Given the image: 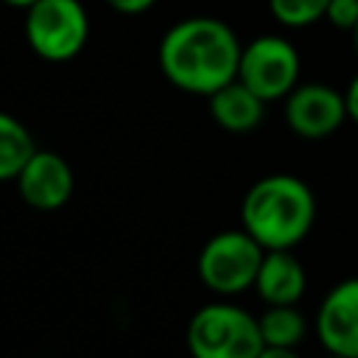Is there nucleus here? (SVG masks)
Segmentation results:
<instances>
[{
    "instance_id": "423d86ee",
    "label": "nucleus",
    "mask_w": 358,
    "mask_h": 358,
    "mask_svg": "<svg viewBox=\"0 0 358 358\" xmlns=\"http://www.w3.org/2000/svg\"><path fill=\"white\" fill-rule=\"evenodd\" d=\"M299 70L302 62L296 48L285 36L263 34L249 45H243L238 78L268 103L285 98L299 84Z\"/></svg>"
},
{
    "instance_id": "a211bd4d",
    "label": "nucleus",
    "mask_w": 358,
    "mask_h": 358,
    "mask_svg": "<svg viewBox=\"0 0 358 358\" xmlns=\"http://www.w3.org/2000/svg\"><path fill=\"white\" fill-rule=\"evenodd\" d=\"M257 358H299L294 347H263Z\"/></svg>"
},
{
    "instance_id": "f8f14e48",
    "label": "nucleus",
    "mask_w": 358,
    "mask_h": 358,
    "mask_svg": "<svg viewBox=\"0 0 358 358\" xmlns=\"http://www.w3.org/2000/svg\"><path fill=\"white\" fill-rule=\"evenodd\" d=\"M36 143L22 120L8 112H0V182H11L20 176L25 162L34 157Z\"/></svg>"
},
{
    "instance_id": "6ab92c4d",
    "label": "nucleus",
    "mask_w": 358,
    "mask_h": 358,
    "mask_svg": "<svg viewBox=\"0 0 358 358\" xmlns=\"http://www.w3.org/2000/svg\"><path fill=\"white\" fill-rule=\"evenodd\" d=\"M0 3H6V6H11V8H28V6H34L36 0H0Z\"/></svg>"
},
{
    "instance_id": "ddd939ff",
    "label": "nucleus",
    "mask_w": 358,
    "mask_h": 358,
    "mask_svg": "<svg viewBox=\"0 0 358 358\" xmlns=\"http://www.w3.org/2000/svg\"><path fill=\"white\" fill-rule=\"evenodd\" d=\"M263 344L266 347H294L302 344L308 333V322L296 305H266V310L257 316Z\"/></svg>"
},
{
    "instance_id": "4468645a",
    "label": "nucleus",
    "mask_w": 358,
    "mask_h": 358,
    "mask_svg": "<svg viewBox=\"0 0 358 358\" xmlns=\"http://www.w3.org/2000/svg\"><path fill=\"white\" fill-rule=\"evenodd\" d=\"M330 0H268L271 17L285 28H308L324 20Z\"/></svg>"
},
{
    "instance_id": "dca6fc26",
    "label": "nucleus",
    "mask_w": 358,
    "mask_h": 358,
    "mask_svg": "<svg viewBox=\"0 0 358 358\" xmlns=\"http://www.w3.org/2000/svg\"><path fill=\"white\" fill-rule=\"evenodd\" d=\"M112 11L123 14V17H137V14H145L157 0H103Z\"/></svg>"
},
{
    "instance_id": "20e7f679",
    "label": "nucleus",
    "mask_w": 358,
    "mask_h": 358,
    "mask_svg": "<svg viewBox=\"0 0 358 358\" xmlns=\"http://www.w3.org/2000/svg\"><path fill=\"white\" fill-rule=\"evenodd\" d=\"M22 34L42 62H70L90 39V14L81 0H36L25 8Z\"/></svg>"
},
{
    "instance_id": "412c9836",
    "label": "nucleus",
    "mask_w": 358,
    "mask_h": 358,
    "mask_svg": "<svg viewBox=\"0 0 358 358\" xmlns=\"http://www.w3.org/2000/svg\"><path fill=\"white\" fill-rule=\"evenodd\" d=\"M324 358H350V355H338V352H327Z\"/></svg>"
},
{
    "instance_id": "aec40b11",
    "label": "nucleus",
    "mask_w": 358,
    "mask_h": 358,
    "mask_svg": "<svg viewBox=\"0 0 358 358\" xmlns=\"http://www.w3.org/2000/svg\"><path fill=\"white\" fill-rule=\"evenodd\" d=\"M350 36H352V48H355V53H358V25L352 28V34H350Z\"/></svg>"
},
{
    "instance_id": "6e6552de",
    "label": "nucleus",
    "mask_w": 358,
    "mask_h": 358,
    "mask_svg": "<svg viewBox=\"0 0 358 358\" xmlns=\"http://www.w3.org/2000/svg\"><path fill=\"white\" fill-rule=\"evenodd\" d=\"M313 330L327 352L358 358V277H347L324 294Z\"/></svg>"
},
{
    "instance_id": "0eeeda50",
    "label": "nucleus",
    "mask_w": 358,
    "mask_h": 358,
    "mask_svg": "<svg viewBox=\"0 0 358 358\" xmlns=\"http://www.w3.org/2000/svg\"><path fill=\"white\" fill-rule=\"evenodd\" d=\"M347 117V98L330 84H296L285 95V123L302 140H324Z\"/></svg>"
},
{
    "instance_id": "f257e3e1",
    "label": "nucleus",
    "mask_w": 358,
    "mask_h": 358,
    "mask_svg": "<svg viewBox=\"0 0 358 358\" xmlns=\"http://www.w3.org/2000/svg\"><path fill=\"white\" fill-rule=\"evenodd\" d=\"M238 34L215 17H187L173 22L157 48L162 76L182 92L213 95L238 78L241 64Z\"/></svg>"
},
{
    "instance_id": "9d476101",
    "label": "nucleus",
    "mask_w": 358,
    "mask_h": 358,
    "mask_svg": "<svg viewBox=\"0 0 358 358\" xmlns=\"http://www.w3.org/2000/svg\"><path fill=\"white\" fill-rule=\"evenodd\" d=\"M308 288L305 266L291 249H266L255 291L266 305H296Z\"/></svg>"
},
{
    "instance_id": "f3484780",
    "label": "nucleus",
    "mask_w": 358,
    "mask_h": 358,
    "mask_svg": "<svg viewBox=\"0 0 358 358\" xmlns=\"http://www.w3.org/2000/svg\"><path fill=\"white\" fill-rule=\"evenodd\" d=\"M344 98H347V115H350V120L358 126V76L350 81V87H347V92H344Z\"/></svg>"
},
{
    "instance_id": "7ed1b4c3",
    "label": "nucleus",
    "mask_w": 358,
    "mask_h": 358,
    "mask_svg": "<svg viewBox=\"0 0 358 358\" xmlns=\"http://www.w3.org/2000/svg\"><path fill=\"white\" fill-rule=\"evenodd\" d=\"M257 316L232 305H201L187 322V350L193 358H257L263 350Z\"/></svg>"
},
{
    "instance_id": "2eb2a0df",
    "label": "nucleus",
    "mask_w": 358,
    "mask_h": 358,
    "mask_svg": "<svg viewBox=\"0 0 358 358\" xmlns=\"http://www.w3.org/2000/svg\"><path fill=\"white\" fill-rule=\"evenodd\" d=\"M324 20H327L333 28L352 34V28L358 25V0H330Z\"/></svg>"
},
{
    "instance_id": "1a4fd4ad",
    "label": "nucleus",
    "mask_w": 358,
    "mask_h": 358,
    "mask_svg": "<svg viewBox=\"0 0 358 358\" xmlns=\"http://www.w3.org/2000/svg\"><path fill=\"white\" fill-rule=\"evenodd\" d=\"M14 182H17L22 201L42 213L64 207L76 185L73 168L67 165V159L56 151H42V148L34 151V157L25 162V168L20 171Z\"/></svg>"
},
{
    "instance_id": "f03ea898",
    "label": "nucleus",
    "mask_w": 358,
    "mask_h": 358,
    "mask_svg": "<svg viewBox=\"0 0 358 358\" xmlns=\"http://www.w3.org/2000/svg\"><path fill=\"white\" fill-rule=\"evenodd\" d=\"M316 221L313 190L294 173L257 179L241 201V224L263 249H294Z\"/></svg>"
},
{
    "instance_id": "39448f33",
    "label": "nucleus",
    "mask_w": 358,
    "mask_h": 358,
    "mask_svg": "<svg viewBox=\"0 0 358 358\" xmlns=\"http://www.w3.org/2000/svg\"><path fill=\"white\" fill-rule=\"evenodd\" d=\"M266 249L241 227L213 235L199 252V277L218 296H235L255 288Z\"/></svg>"
},
{
    "instance_id": "9b49d317",
    "label": "nucleus",
    "mask_w": 358,
    "mask_h": 358,
    "mask_svg": "<svg viewBox=\"0 0 358 358\" xmlns=\"http://www.w3.org/2000/svg\"><path fill=\"white\" fill-rule=\"evenodd\" d=\"M210 115L224 131L246 134L260 126L266 115V101L241 78H235L210 95Z\"/></svg>"
}]
</instances>
